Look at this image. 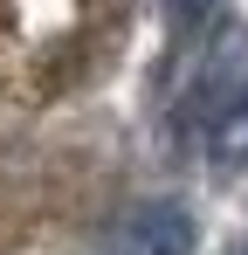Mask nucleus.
I'll return each mask as SVG.
<instances>
[{
  "label": "nucleus",
  "instance_id": "f257e3e1",
  "mask_svg": "<svg viewBox=\"0 0 248 255\" xmlns=\"http://www.w3.org/2000/svg\"><path fill=\"white\" fill-rule=\"evenodd\" d=\"M193 242H200L193 235V214L179 200H138L111 228V249L104 255H193Z\"/></svg>",
  "mask_w": 248,
  "mask_h": 255
},
{
  "label": "nucleus",
  "instance_id": "f03ea898",
  "mask_svg": "<svg viewBox=\"0 0 248 255\" xmlns=\"http://www.w3.org/2000/svg\"><path fill=\"white\" fill-rule=\"evenodd\" d=\"M207 166L214 172H242L248 166V76L235 90H221V97H214V104H207Z\"/></svg>",
  "mask_w": 248,
  "mask_h": 255
},
{
  "label": "nucleus",
  "instance_id": "7ed1b4c3",
  "mask_svg": "<svg viewBox=\"0 0 248 255\" xmlns=\"http://www.w3.org/2000/svg\"><path fill=\"white\" fill-rule=\"evenodd\" d=\"M221 14V0H165V21H172V42H193L207 35V21Z\"/></svg>",
  "mask_w": 248,
  "mask_h": 255
}]
</instances>
